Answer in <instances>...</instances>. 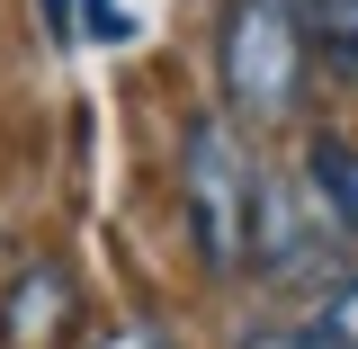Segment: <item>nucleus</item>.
<instances>
[{
	"mask_svg": "<svg viewBox=\"0 0 358 349\" xmlns=\"http://www.w3.org/2000/svg\"><path fill=\"white\" fill-rule=\"evenodd\" d=\"M45 27H54V36H72V0H45Z\"/></svg>",
	"mask_w": 358,
	"mask_h": 349,
	"instance_id": "obj_10",
	"label": "nucleus"
},
{
	"mask_svg": "<svg viewBox=\"0 0 358 349\" xmlns=\"http://www.w3.org/2000/svg\"><path fill=\"white\" fill-rule=\"evenodd\" d=\"M305 9L296 0H233L215 27V90L233 126H287L296 108H305Z\"/></svg>",
	"mask_w": 358,
	"mask_h": 349,
	"instance_id": "obj_2",
	"label": "nucleus"
},
{
	"mask_svg": "<svg viewBox=\"0 0 358 349\" xmlns=\"http://www.w3.org/2000/svg\"><path fill=\"white\" fill-rule=\"evenodd\" d=\"M305 206H313V224H322L331 242H358V152L341 143V134H313V152H305Z\"/></svg>",
	"mask_w": 358,
	"mask_h": 349,
	"instance_id": "obj_4",
	"label": "nucleus"
},
{
	"mask_svg": "<svg viewBox=\"0 0 358 349\" xmlns=\"http://www.w3.org/2000/svg\"><path fill=\"white\" fill-rule=\"evenodd\" d=\"M242 349H331L313 322H260V332H242Z\"/></svg>",
	"mask_w": 358,
	"mask_h": 349,
	"instance_id": "obj_7",
	"label": "nucleus"
},
{
	"mask_svg": "<svg viewBox=\"0 0 358 349\" xmlns=\"http://www.w3.org/2000/svg\"><path fill=\"white\" fill-rule=\"evenodd\" d=\"M313 332H322L331 349H358V269L322 287V305H313Z\"/></svg>",
	"mask_w": 358,
	"mask_h": 349,
	"instance_id": "obj_6",
	"label": "nucleus"
},
{
	"mask_svg": "<svg viewBox=\"0 0 358 349\" xmlns=\"http://www.w3.org/2000/svg\"><path fill=\"white\" fill-rule=\"evenodd\" d=\"M72 36H126L117 0H72Z\"/></svg>",
	"mask_w": 358,
	"mask_h": 349,
	"instance_id": "obj_8",
	"label": "nucleus"
},
{
	"mask_svg": "<svg viewBox=\"0 0 358 349\" xmlns=\"http://www.w3.org/2000/svg\"><path fill=\"white\" fill-rule=\"evenodd\" d=\"M260 162H251V134L233 126V117H188L179 126V224H188V251L197 269H233L251 260V215H260Z\"/></svg>",
	"mask_w": 358,
	"mask_h": 349,
	"instance_id": "obj_1",
	"label": "nucleus"
},
{
	"mask_svg": "<svg viewBox=\"0 0 358 349\" xmlns=\"http://www.w3.org/2000/svg\"><path fill=\"white\" fill-rule=\"evenodd\" d=\"M296 9H305V54H322V72L358 90V0H296Z\"/></svg>",
	"mask_w": 358,
	"mask_h": 349,
	"instance_id": "obj_5",
	"label": "nucleus"
},
{
	"mask_svg": "<svg viewBox=\"0 0 358 349\" xmlns=\"http://www.w3.org/2000/svg\"><path fill=\"white\" fill-rule=\"evenodd\" d=\"M99 349H171V341H162L152 322H126V332H108V341H99Z\"/></svg>",
	"mask_w": 358,
	"mask_h": 349,
	"instance_id": "obj_9",
	"label": "nucleus"
},
{
	"mask_svg": "<svg viewBox=\"0 0 358 349\" xmlns=\"http://www.w3.org/2000/svg\"><path fill=\"white\" fill-rule=\"evenodd\" d=\"M63 332H72V269L63 260L18 269L0 296V349H54Z\"/></svg>",
	"mask_w": 358,
	"mask_h": 349,
	"instance_id": "obj_3",
	"label": "nucleus"
}]
</instances>
